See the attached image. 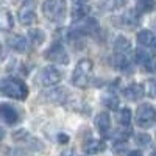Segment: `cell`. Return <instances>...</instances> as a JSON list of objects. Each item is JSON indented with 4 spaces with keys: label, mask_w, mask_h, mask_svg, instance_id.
<instances>
[{
    "label": "cell",
    "mask_w": 156,
    "mask_h": 156,
    "mask_svg": "<svg viewBox=\"0 0 156 156\" xmlns=\"http://www.w3.org/2000/svg\"><path fill=\"white\" fill-rule=\"evenodd\" d=\"M154 117H156V111L150 103H144L139 105L137 111H136V123L140 128H150L154 123Z\"/></svg>",
    "instance_id": "277c9868"
},
{
    "label": "cell",
    "mask_w": 156,
    "mask_h": 156,
    "mask_svg": "<svg viewBox=\"0 0 156 156\" xmlns=\"http://www.w3.org/2000/svg\"><path fill=\"white\" fill-rule=\"evenodd\" d=\"M150 142H151V137H150V134H147V133H140V134L136 136V144L140 145V147L150 145Z\"/></svg>",
    "instance_id": "484cf974"
},
{
    "label": "cell",
    "mask_w": 156,
    "mask_h": 156,
    "mask_svg": "<svg viewBox=\"0 0 156 156\" xmlns=\"http://www.w3.org/2000/svg\"><path fill=\"white\" fill-rule=\"evenodd\" d=\"M8 45L12 48V50H16L19 51V53H25L28 48V42H27V39H25L23 36L20 34H14V36H11L8 39Z\"/></svg>",
    "instance_id": "8fae6325"
},
{
    "label": "cell",
    "mask_w": 156,
    "mask_h": 156,
    "mask_svg": "<svg viewBox=\"0 0 156 156\" xmlns=\"http://www.w3.org/2000/svg\"><path fill=\"white\" fill-rule=\"evenodd\" d=\"M126 0H103L101 2V9H105V11H115V9H119L125 5Z\"/></svg>",
    "instance_id": "603a6c76"
},
{
    "label": "cell",
    "mask_w": 156,
    "mask_h": 156,
    "mask_svg": "<svg viewBox=\"0 0 156 156\" xmlns=\"http://www.w3.org/2000/svg\"><path fill=\"white\" fill-rule=\"evenodd\" d=\"M154 8V0H139L136 5V12L137 14H145V12L153 11Z\"/></svg>",
    "instance_id": "44dd1931"
},
{
    "label": "cell",
    "mask_w": 156,
    "mask_h": 156,
    "mask_svg": "<svg viewBox=\"0 0 156 156\" xmlns=\"http://www.w3.org/2000/svg\"><path fill=\"white\" fill-rule=\"evenodd\" d=\"M129 129H117V131L114 133V139L115 140H120V142H125L128 137H129Z\"/></svg>",
    "instance_id": "4316f807"
},
{
    "label": "cell",
    "mask_w": 156,
    "mask_h": 156,
    "mask_svg": "<svg viewBox=\"0 0 156 156\" xmlns=\"http://www.w3.org/2000/svg\"><path fill=\"white\" fill-rule=\"evenodd\" d=\"M73 2H75L76 5H81V3H84V2H86V0H73Z\"/></svg>",
    "instance_id": "1f68e13d"
},
{
    "label": "cell",
    "mask_w": 156,
    "mask_h": 156,
    "mask_svg": "<svg viewBox=\"0 0 156 156\" xmlns=\"http://www.w3.org/2000/svg\"><path fill=\"white\" fill-rule=\"evenodd\" d=\"M114 53H131V42L125 36H119L114 42Z\"/></svg>",
    "instance_id": "2e32d148"
},
{
    "label": "cell",
    "mask_w": 156,
    "mask_h": 156,
    "mask_svg": "<svg viewBox=\"0 0 156 156\" xmlns=\"http://www.w3.org/2000/svg\"><path fill=\"white\" fill-rule=\"evenodd\" d=\"M62 156H72V151H64Z\"/></svg>",
    "instance_id": "d6a6232c"
},
{
    "label": "cell",
    "mask_w": 156,
    "mask_h": 156,
    "mask_svg": "<svg viewBox=\"0 0 156 156\" xmlns=\"http://www.w3.org/2000/svg\"><path fill=\"white\" fill-rule=\"evenodd\" d=\"M106 147V144L103 140H98V139H90L89 142L84 144V151L87 154H95V153H100L103 151Z\"/></svg>",
    "instance_id": "9a60e30c"
},
{
    "label": "cell",
    "mask_w": 156,
    "mask_h": 156,
    "mask_svg": "<svg viewBox=\"0 0 156 156\" xmlns=\"http://www.w3.org/2000/svg\"><path fill=\"white\" fill-rule=\"evenodd\" d=\"M0 117H2L8 125H14V123L19 122V112L16 111L14 106L6 105V103L0 105Z\"/></svg>",
    "instance_id": "ba28073f"
},
{
    "label": "cell",
    "mask_w": 156,
    "mask_h": 156,
    "mask_svg": "<svg viewBox=\"0 0 156 156\" xmlns=\"http://www.w3.org/2000/svg\"><path fill=\"white\" fill-rule=\"evenodd\" d=\"M117 120H119L120 125L128 126L129 123H131V109H128V108L120 109L119 114H117Z\"/></svg>",
    "instance_id": "d4e9b609"
},
{
    "label": "cell",
    "mask_w": 156,
    "mask_h": 156,
    "mask_svg": "<svg viewBox=\"0 0 156 156\" xmlns=\"http://www.w3.org/2000/svg\"><path fill=\"white\" fill-rule=\"evenodd\" d=\"M122 23L126 28H134L139 25V14L136 11H128L122 16Z\"/></svg>",
    "instance_id": "d6986e66"
},
{
    "label": "cell",
    "mask_w": 156,
    "mask_h": 156,
    "mask_svg": "<svg viewBox=\"0 0 156 156\" xmlns=\"http://www.w3.org/2000/svg\"><path fill=\"white\" fill-rule=\"evenodd\" d=\"M28 37H30V42L33 44V45H41L42 42H44V39H45V36H44V33L41 31V30H37V28H31V30H28Z\"/></svg>",
    "instance_id": "7402d4cb"
},
{
    "label": "cell",
    "mask_w": 156,
    "mask_h": 156,
    "mask_svg": "<svg viewBox=\"0 0 156 156\" xmlns=\"http://www.w3.org/2000/svg\"><path fill=\"white\" fill-rule=\"evenodd\" d=\"M145 94V86L144 84H139V83H133L123 89V95L126 100H140Z\"/></svg>",
    "instance_id": "9c48e42d"
},
{
    "label": "cell",
    "mask_w": 156,
    "mask_h": 156,
    "mask_svg": "<svg viewBox=\"0 0 156 156\" xmlns=\"http://www.w3.org/2000/svg\"><path fill=\"white\" fill-rule=\"evenodd\" d=\"M12 28V16L8 9H0V30L9 31Z\"/></svg>",
    "instance_id": "ac0fdd59"
},
{
    "label": "cell",
    "mask_w": 156,
    "mask_h": 156,
    "mask_svg": "<svg viewBox=\"0 0 156 156\" xmlns=\"http://www.w3.org/2000/svg\"><path fill=\"white\" fill-rule=\"evenodd\" d=\"M128 156H144V154H142V151H139V150H131L128 153Z\"/></svg>",
    "instance_id": "4dcf8cb0"
},
{
    "label": "cell",
    "mask_w": 156,
    "mask_h": 156,
    "mask_svg": "<svg viewBox=\"0 0 156 156\" xmlns=\"http://www.w3.org/2000/svg\"><path fill=\"white\" fill-rule=\"evenodd\" d=\"M90 72H92V61L90 59H80L78 64L73 69V73H72V83L73 86L80 87V89H84L89 86V81H90Z\"/></svg>",
    "instance_id": "7a4b0ae2"
},
{
    "label": "cell",
    "mask_w": 156,
    "mask_h": 156,
    "mask_svg": "<svg viewBox=\"0 0 156 156\" xmlns=\"http://www.w3.org/2000/svg\"><path fill=\"white\" fill-rule=\"evenodd\" d=\"M134 56H136V61L140 64L142 67H145L147 70H153V66H151L153 61H151V56H150L148 51L142 50V48H137L134 51Z\"/></svg>",
    "instance_id": "4fadbf2b"
},
{
    "label": "cell",
    "mask_w": 156,
    "mask_h": 156,
    "mask_svg": "<svg viewBox=\"0 0 156 156\" xmlns=\"http://www.w3.org/2000/svg\"><path fill=\"white\" fill-rule=\"evenodd\" d=\"M0 94L9 98L25 100L28 95V87L19 78H3L0 80Z\"/></svg>",
    "instance_id": "6da1fadb"
},
{
    "label": "cell",
    "mask_w": 156,
    "mask_h": 156,
    "mask_svg": "<svg viewBox=\"0 0 156 156\" xmlns=\"http://www.w3.org/2000/svg\"><path fill=\"white\" fill-rule=\"evenodd\" d=\"M114 64L120 70L128 69L131 64V53H114Z\"/></svg>",
    "instance_id": "e0dca14e"
},
{
    "label": "cell",
    "mask_w": 156,
    "mask_h": 156,
    "mask_svg": "<svg viewBox=\"0 0 156 156\" xmlns=\"http://www.w3.org/2000/svg\"><path fill=\"white\" fill-rule=\"evenodd\" d=\"M3 139V129H2V126H0V140Z\"/></svg>",
    "instance_id": "836d02e7"
},
{
    "label": "cell",
    "mask_w": 156,
    "mask_h": 156,
    "mask_svg": "<svg viewBox=\"0 0 156 156\" xmlns=\"http://www.w3.org/2000/svg\"><path fill=\"white\" fill-rule=\"evenodd\" d=\"M45 98L51 103H64L67 98V94L62 87H56V89H50L48 92H45Z\"/></svg>",
    "instance_id": "5bb4252c"
},
{
    "label": "cell",
    "mask_w": 156,
    "mask_h": 156,
    "mask_svg": "<svg viewBox=\"0 0 156 156\" xmlns=\"http://www.w3.org/2000/svg\"><path fill=\"white\" fill-rule=\"evenodd\" d=\"M112 151L115 153V154H122V153H125L126 151V144L125 142H115V145L112 147Z\"/></svg>",
    "instance_id": "83f0119b"
},
{
    "label": "cell",
    "mask_w": 156,
    "mask_h": 156,
    "mask_svg": "<svg viewBox=\"0 0 156 156\" xmlns=\"http://www.w3.org/2000/svg\"><path fill=\"white\" fill-rule=\"evenodd\" d=\"M87 12H89V8L84 6V3L76 5L73 8V11H72V19L73 20H81V19H84L87 16Z\"/></svg>",
    "instance_id": "cb8c5ba5"
},
{
    "label": "cell",
    "mask_w": 156,
    "mask_h": 156,
    "mask_svg": "<svg viewBox=\"0 0 156 156\" xmlns=\"http://www.w3.org/2000/svg\"><path fill=\"white\" fill-rule=\"evenodd\" d=\"M19 22L22 25H33L36 20V12H34V0H25L19 8Z\"/></svg>",
    "instance_id": "52a82bcc"
},
{
    "label": "cell",
    "mask_w": 156,
    "mask_h": 156,
    "mask_svg": "<svg viewBox=\"0 0 156 156\" xmlns=\"http://www.w3.org/2000/svg\"><path fill=\"white\" fill-rule=\"evenodd\" d=\"M101 100H103V105H105L106 108H109V109H112V111L119 109V97H117L114 92L103 94Z\"/></svg>",
    "instance_id": "ffe728a7"
},
{
    "label": "cell",
    "mask_w": 156,
    "mask_h": 156,
    "mask_svg": "<svg viewBox=\"0 0 156 156\" xmlns=\"http://www.w3.org/2000/svg\"><path fill=\"white\" fill-rule=\"evenodd\" d=\"M147 86H148V89H147V94H148V97H154V80H148V83H147Z\"/></svg>",
    "instance_id": "f1b7e54d"
},
{
    "label": "cell",
    "mask_w": 156,
    "mask_h": 156,
    "mask_svg": "<svg viewBox=\"0 0 156 156\" xmlns=\"http://www.w3.org/2000/svg\"><path fill=\"white\" fill-rule=\"evenodd\" d=\"M58 140L61 142V144H67V142H69V136L67 134H58Z\"/></svg>",
    "instance_id": "f546056e"
},
{
    "label": "cell",
    "mask_w": 156,
    "mask_h": 156,
    "mask_svg": "<svg viewBox=\"0 0 156 156\" xmlns=\"http://www.w3.org/2000/svg\"><path fill=\"white\" fill-rule=\"evenodd\" d=\"M137 39V44L142 45V47H153L154 42H156V37H154V33L150 31V30H140L136 36Z\"/></svg>",
    "instance_id": "7c38bea8"
},
{
    "label": "cell",
    "mask_w": 156,
    "mask_h": 156,
    "mask_svg": "<svg viewBox=\"0 0 156 156\" xmlns=\"http://www.w3.org/2000/svg\"><path fill=\"white\" fill-rule=\"evenodd\" d=\"M61 70L53 67V66H48L45 69L41 70V73H39V83H41V86H55L61 81Z\"/></svg>",
    "instance_id": "8992f818"
},
{
    "label": "cell",
    "mask_w": 156,
    "mask_h": 156,
    "mask_svg": "<svg viewBox=\"0 0 156 156\" xmlns=\"http://www.w3.org/2000/svg\"><path fill=\"white\" fill-rule=\"evenodd\" d=\"M45 58L55 64H67L69 62V55L66 48L62 47L61 42H55L47 51H45Z\"/></svg>",
    "instance_id": "5b68a950"
},
{
    "label": "cell",
    "mask_w": 156,
    "mask_h": 156,
    "mask_svg": "<svg viewBox=\"0 0 156 156\" xmlns=\"http://www.w3.org/2000/svg\"><path fill=\"white\" fill-rule=\"evenodd\" d=\"M42 12L48 20L61 22L66 17V2L64 0H44Z\"/></svg>",
    "instance_id": "3957f363"
},
{
    "label": "cell",
    "mask_w": 156,
    "mask_h": 156,
    "mask_svg": "<svg viewBox=\"0 0 156 156\" xmlns=\"http://www.w3.org/2000/svg\"><path fill=\"white\" fill-rule=\"evenodd\" d=\"M95 125H97V129L101 136H106L109 128H111V119H109V114L106 112H98L97 117H95Z\"/></svg>",
    "instance_id": "30bf717a"
},
{
    "label": "cell",
    "mask_w": 156,
    "mask_h": 156,
    "mask_svg": "<svg viewBox=\"0 0 156 156\" xmlns=\"http://www.w3.org/2000/svg\"><path fill=\"white\" fill-rule=\"evenodd\" d=\"M0 2H2V0H0Z\"/></svg>",
    "instance_id": "e575fe53"
}]
</instances>
